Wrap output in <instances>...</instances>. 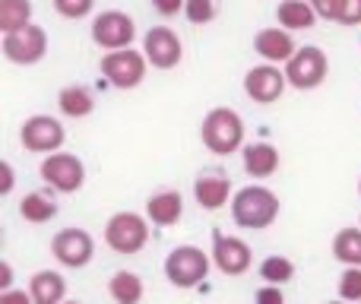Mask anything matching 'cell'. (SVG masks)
<instances>
[{"label":"cell","instance_id":"obj_1","mask_svg":"<svg viewBox=\"0 0 361 304\" xmlns=\"http://www.w3.org/2000/svg\"><path fill=\"white\" fill-rule=\"evenodd\" d=\"M231 219L250 231H263L279 219V197L263 184H247L231 197Z\"/></svg>","mask_w":361,"mask_h":304},{"label":"cell","instance_id":"obj_2","mask_svg":"<svg viewBox=\"0 0 361 304\" xmlns=\"http://www.w3.org/2000/svg\"><path fill=\"white\" fill-rule=\"evenodd\" d=\"M200 140L209 152L231 155L244 150V121L235 108H212L200 124Z\"/></svg>","mask_w":361,"mask_h":304},{"label":"cell","instance_id":"obj_3","mask_svg":"<svg viewBox=\"0 0 361 304\" xmlns=\"http://www.w3.org/2000/svg\"><path fill=\"white\" fill-rule=\"evenodd\" d=\"M209 267L212 254H203V248H197V244H178L165 257V279L175 288H197L209 276Z\"/></svg>","mask_w":361,"mask_h":304},{"label":"cell","instance_id":"obj_4","mask_svg":"<svg viewBox=\"0 0 361 304\" xmlns=\"http://www.w3.org/2000/svg\"><path fill=\"white\" fill-rule=\"evenodd\" d=\"M105 244L121 257H133L149 244V219L140 212H114L105 225Z\"/></svg>","mask_w":361,"mask_h":304},{"label":"cell","instance_id":"obj_5","mask_svg":"<svg viewBox=\"0 0 361 304\" xmlns=\"http://www.w3.org/2000/svg\"><path fill=\"white\" fill-rule=\"evenodd\" d=\"M0 51H4V57L10 63L32 67V63L44 61V54H48V32H44L42 25L29 23V25H23V29L10 32V35H4Z\"/></svg>","mask_w":361,"mask_h":304},{"label":"cell","instance_id":"obj_6","mask_svg":"<svg viewBox=\"0 0 361 304\" xmlns=\"http://www.w3.org/2000/svg\"><path fill=\"white\" fill-rule=\"evenodd\" d=\"M282 70H286L288 86L301 89V92H311V89L324 86L326 73H330V61H326V54L320 48L307 44V48H298V54H295Z\"/></svg>","mask_w":361,"mask_h":304},{"label":"cell","instance_id":"obj_7","mask_svg":"<svg viewBox=\"0 0 361 304\" xmlns=\"http://www.w3.org/2000/svg\"><path fill=\"white\" fill-rule=\"evenodd\" d=\"M63 140H67V130L57 118L51 114H32V118L23 121L19 127V143L29 152H42V155H54L61 152Z\"/></svg>","mask_w":361,"mask_h":304},{"label":"cell","instance_id":"obj_8","mask_svg":"<svg viewBox=\"0 0 361 304\" xmlns=\"http://www.w3.org/2000/svg\"><path fill=\"white\" fill-rule=\"evenodd\" d=\"M146 67H149V61H146V54H140V51H108L105 57H102L99 70L108 76V83L118 89H137L140 83L146 80Z\"/></svg>","mask_w":361,"mask_h":304},{"label":"cell","instance_id":"obj_9","mask_svg":"<svg viewBox=\"0 0 361 304\" xmlns=\"http://www.w3.org/2000/svg\"><path fill=\"white\" fill-rule=\"evenodd\" d=\"M42 181L51 184L57 193H76L86 184V165L70 152H54L42 159Z\"/></svg>","mask_w":361,"mask_h":304},{"label":"cell","instance_id":"obj_10","mask_svg":"<svg viewBox=\"0 0 361 304\" xmlns=\"http://www.w3.org/2000/svg\"><path fill=\"white\" fill-rule=\"evenodd\" d=\"M212 263L222 276H244L254 263V254H250V244L238 235H225V231H212Z\"/></svg>","mask_w":361,"mask_h":304},{"label":"cell","instance_id":"obj_11","mask_svg":"<svg viewBox=\"0 0 361 304\" xmlns=\"http://www.w3.org/2000/svg\"><path fill=\"white\" fill-rule=\"evenodd\" d=\"M137 38V23L121 10H105L92 19V42L105 51H124Z\"/></svg>","mask_w":361,"mask_h":304},{"label":"cell","instance_id":"obj_12","mask_svg":"<svg viewBox=\"0 0 361 304\" xmlns=\"http://www.w3.org/2000/svg\"><path fill=\"white\" fill-rule=\"evenodd\" d=\"M51 254H54V260L61 263V267L82 269L92 263L95 241L86 229H63V231H57L54 241H51Z\"/></svg>","mask_w":361,"mask_h":304},{"label":"cell","instance_id":"obj_13","mask_svg":"<svg viewBox=\"0 0 361 304\" xmlns=\"http://www.w3.org/2000/svg\"><path fill=\"white\" fill-rule=\"evenodd\" d=\"M286 86H288L286 70L273 67V63L250 67L247 76H244V92H247V99H254L257 105H273V102H279Z\"/></svg>","mask_w":361,"mask_h":304},{"label":"cell","instance_id":"obj_14","mask_svg":"<svg viewBox=\"0 0 361 304\" xmlns=\"http://www.w3.org/2000/svg\"><path fill=\"white\" fill-rule=\"evenodd\" d=\"M143 54L156 70H171L180 63L184 48H180V38L169 29V25H152V29L143 35Z\"/></svg>","mask_w":361,"mask_h":304},{"label":"cell","instance_id":"obj_15","mask_svg":"<svg viewBox=\"0 0 361 304\" xmlns=\"http://www.w3.org/2000/svg\"><path fill=\"white\" fill-rule=\"evenodd\" d=\"M254 51L267 63H273V67H279V63H288L295 54H298L292 32H286L282 25H269V29L257 32V35H254Z\"/></svg>","mask_w":361,"mask_h":304},{"label":"cell","instance_id":"obj_16","mask_svg":"<svg viewBox=\"0 0 361 304\" xmlns=\"http://www.w3.org/2000/svg\"><path fill=\"white\" fill-rule=\"evenodd\" d=\"M193 197H197L200 209H209V212L222 209V206L228 203V197H231L228 174H222V171H203L197 181H193Z\"/></svg>","mask_w":361,"mask_h":304},{"label":"cell","instance_id":"obj_17","mask_svg":"<svg viewBox=\"0 0 361 304\" xmlns=\"http://www.w3.org/2000/svg\"><path fill=\"white\" fill-rule=\"evenodd\" d=\"M180 216H184V197L178 190H159L146 200V219L152 225L171 229V225L180 222Z\"/></svg>","mask_w":361,"mask_h":304},{"label":"cell","instance_id":"obj_18","mask_svg":"<svg viewBox=\"0 0 361 304\" xmlns=\"http://www.w3.org/2000/svg\"><path fill=\"white\" fill-rule=\"evenodd\" d=\"M241 162L250 178H273L279 171V150L269 143H247L241 150Z\"/></svg>","mask_w":361,"mask_h":304},{"label":"cell","instance_id":"obj_19","mask_svg":"<svg viewBox=\"0 0 361 304\" xmlns=\"http://www.w3.org/2000/svg\"><path fill=\"white\" fill-rule=\"evenodd\" d=\"M29 295L35 304H63L67 301V279L54 269H38L29 279Z\"/></svg>","mask_w":361,"mask_h":304},{"label":"cell","instance_id":"obj_20","mask_svg":"<svg viewBox=\"0 0 361 304\" xmlns=\"http://www.w3.org/2000/svg\"><path fill=\"white\" fill-rule=\"evenodd\" d=\"M276 19H279V25L286 32H298V29H314L317 13H314V6L307 0H282L276 6Z\"/></svg>","mask_w":361,"mask_h":304},{"label":"cell","instance_id":"obj_21","mask_svg":"<svg viewBox=\"0 0 361 304\" xmlns=\"http://www.w3.org/2000/svg\"><path fill=\"white\" fill-rule=\"evenodd\" d=\"M108 295H111L114 304H140L146 295V286L137 273L130 269H118V273L108 279Z\"/></svg>","mask_w":361,"mask_h":304},{"label":"cell","instance_id":"obj_22","mask_svg":"<svg viewBox=\"0 0 361 304\" xmlns=\"http://www.w3.org/2000/svg\"><path fill=\"white\" fill-rule=\"evenodd\" d=\"M57 108H61V114L80 121L95 111V99L86 86H63L61 92H57Z\"/></svg>","mask_w":361,"mask_h":304},{"label":"cell","instance_id":"obj_23","mask_svg":"<svg viewBox=\"0 0 361 304\" xmlns=\"http://www.w3.org/2000/svg\"><path fill=\"white\" fill-rule=\"evenodd\" d=\"M19 216L32 225H44L57 216V203L48 193H25V197L19 200Z\"/></svg>","mask_w":361,"mask_h":304},{"label":"cell","instance_id":"obj_24","mask_svg":"<svg viewBox=\"0 0 361 304\" xmlns=\"http://www.w3.org/2000/svg\"><path fill=\"white\" fill-rule=\"evenodd\" d=\"M333 257L343 267H361V229H339L333 238Z\"/></svg>","mask_w":361,"mask_h":304},{"label":"cell","instance_id":"obj_25","mask_svg":"<svg viewBox=\"0 0 361 304\" xmlns=\"http://www.w3.org/2000/svg\"><path fill=\"white\" fill-rule=\"evenodd\" d=\"M32 23V4L29 0H0V32L10 35V32L23 29Z\"/></svg>","mask_w":361,"mask_h":304},{"label":"cell","instance_id":"obj_26","mask_svg":"<svg viewBox=\"0 0 361 304\" xmlns=\"http://www.w3.org/2000/svg\"><path fill=\"white\" fill-rule=\"evenodd\" d=\"M260 279L267 282V286H286V282H292L295 279V263L288 260V257H279V254H273V257H267V260L260 263Z\"/></svg>","mask_w":361,"mask_h":304},{"label":"cell","instance_id":"obj_27","mask_svg":"<svg viewBox=\"0 0 361 304\" xmlns=\"http://www.w3.org/2000/svg\"><path fill=\"white\" fill-rule=\"evenodd\" d=\"M339 298L349 304H361V267H345L339 276Z\"/></svg>","mask_w":361,"mask_h":304},{"label":"cell","instance_id":"obj_28","mask_svg":"<svg viewBox=\"0 0 361 304\" xmlns=\"http://www.w3.org/2000/svg\"><path fill=\"white\" fill-rule=\"evenodd\" d=\"M184 16L190 19L193 25H206L216 19V0H187Z\"/></svg>","mask_w":361,"mask_h":304},{"label":"cell","instance_id":"obj_29","mask_svg":"<svg viewBox=\"0 0 361 304\" xmlns=\"http://www.w3.org/2000/svg\"><path fill=\"white\" fill-rule=\"evenodd\" d=\"M95 0H54V10L63 19H86L92 13Z\"/></svg>","mask_w":361,"mask_h":304},{"label":"cell","instance_id":"obj_30","mask_svg":"<svg viewBox=\"0 0 361 304\" xmlns=\"http://www.w3.org/2000/svg\"><path fill=\"white\" fill-rule=\"evenodd\" d=\"M336 23H343V25H361V0H339Z\"/></svg>","mask_w":361,"mask_h":304},{"label":"cell","instance_id":"obj_31","mask_svg":"<svg viewBox=\"0 0 361 304\" xmlns=\"http://www.w3.org/2000/svg\"><path fill=\"white\" fill-rule=\"evenodd\" d=\"M254 304H286V295H282L279 286H263V288H257Z\"/></svg>","mask_w":361,"mask_h":304},{"label":"cell","instance_id":"obj_32","mask_svg":"<svg viewBox=\"0 0 361 304\" xmlns=\"http://www.w3.org/2000/svg\"><path fill=\"white\" fill-rule=\"evenodd\" d=\"M307 4L314 6V13H317L320 19H333V23H336V16H339V0H307Z\"/></svg>","mask_w":361,"mask_h":304},{"label":"cell","instance_id":"obj_33","mask_svg":"<svg viewBox=\"0 0 361 304\" xmlns=\"http://www.w3.org/2000/svg\"><path fill=\"white\" fill-rule=\"evenodd\" d=\"M0 178H4V181H0V193H4V197H10L13 184H16V174H13V165L6 159L0 162Z\"/></svg>","mask_w":361,"mask_h":304},{"label":"cell","instance_id":"obj_34","mask_svg":"<svg viewBox=\"0 0 361 304\" xmlns=\"http://www.w3.org/2000/svg\"><path fill=\"white\" fill-rule=\"evenodd\" d=\"M152 6H156L162 16H178V13H184L187 0H152Z\"/></svg>","mask_w":361,"mask_h":304},{"label":"cell","instance_id":"obj_35","mask_svg":"<svg viewBox=\"0 0 361 304\" xmlns=\"http://www.w3.org/2000/svg\"><path fill=\"white\" fill-rule=\"evenodd\" d=\"M0 304H35V301L23 288H10V292H0Z\"/></svg>","mask_w":361,"mask_h":304},{"label":"cell","instance_id":"obj_36","mask_svg":"<svg viewBox=\"0 0 361 304\" xmlns=\"http://www.w3.org/2000/svg\"><path fill=\"white\" fill-rule=\"evenodd\" d=\"M10 286H13V267L10 260H4L0 263V292H10Z\"/></svg>","mask_w":361,"mask_h":304},{"label":"cell","instance_id":"obj_37","mask_svg":"<svg viewBox=\"0 0 361 304\" xmlns=\"http://www.w3.org/2000/svg\"><path fill=\"white\" fill-rule=\"evenodd\" d=\"M326 304H349V301H343V298H339V301H326Z\"/></svg>","mask_w":361,"mask_h":304},{"label":"cell","instance_id":"obj_38","mask_svg":"<svg viewBox=\"0 0 361 304\" xmlns=\"http://www.w3.org/2000/svg\"><path fill=\"white\" fill-rule=\"evenodd\" d=\"M63 304H82V301H63Z\"/></svg>","mask_w":361,"mask_h":304},{"label":"cell","instance_id":"obj_39","mask_svg":"<svg viewBox=\"0 0 361 304\" xmlns=\"http://www.w3.org/2000/svg\"><path fill=\"white\" fill-rule=\"evenodd\" d=\"M358 193H361V181H358Z\"/></svg>","mask_w":361,"mask_h":304}]
</instances>
